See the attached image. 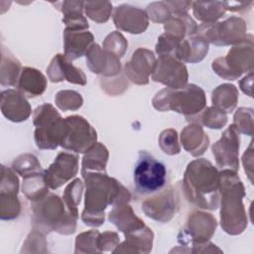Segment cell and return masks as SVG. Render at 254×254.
I'll use <instances>...</instances> for the list:
<instances>
[{
	"label": "cell",
	"mask_w": 254,
	"mask_h": 254,
	"mask_svg": "<svg viewBox=\"0 0 254 254\" xmlns=\"http://www.w3.org/2000/svg\"><path fill=\"white\" fill-rule=\"evenodd\" d=\"M85 201L81 219L85 225L98 227L104 223V210L108 205L128 203L130 191L117 180L106 173H85Z\"/></svg>",
	"instance_id": "obj_1"
},
{
	"label": "cell",
	"mask_w": 254,
	"mask_h": 254,
	"mask_svg": "<svg viewBox=\"0 0 254 254\" xmlns=\"http://www.w3.org/2000/svg\"><path fill=\"white\" fill-rule=\"evenodd\" d=\"M183 187L187 199L203 209H216L219 204V173L206 159L191 161L185 172Z\"/></svg>",
	"instance_id": "obj_2"
},
{
	"label": "cell",
	"mask_w": 254,
	"mask_h": 254,
	"mask_svg": "<svg viewBox=\"0 0 254 254\" xmlns=\"http://www.w3.org/2000/svg\"><path fill=\"white\" fill-rule=\"evenodd\" d=\"M220 193V224L230 234L242 233L247 227V215L242 202L245 189L237 172L223 169L219 173Z\"/></svg>",
	"instance_id": "obj_3"
},
{
	"label": "cell",
	"mask_w": 254,
	"mask_h": 254,
	"mask_svg": "<svg viewBox=\"0 0 254 254\" xmlns=\"http://www.w3.org/2000/svg\"><path fill=\"white\" fill-rule=\"evenodd\" d=\"M64 206V200L54 193H48L43 198L33 201L31 220L34 229L44 233L56 231L64 235L72 234L77 219Z\"/></svg>",
	"instance_id": "obj_4"
},
{
	"label": "cell",
	"mask_w": 254,
	"mask_h": 254,
	"mask_svg": "<svg viewBox=\"0 0 254 254\" xmlns=\"http://www.w3.org/2000/svg\"><path fill=\"white\" fill-rule=\"evenodd\" d=\"M152 103L159 111L174 110L192 118L204 109L206 98L201 87L190 83L180 89H162L156 93Z\"/></svg>",
	"instance_id": "obj_5"
},
{
	"label": "cell",
	"mask_w": 254,
	"mask_h": 254,
	"mask_svg": "<svg viewBox=\"0 0 254 254\" xmlns=\"http://www.w3.org/2000/svg\"><path fill=\"white\" fill-rule=\"evenodd\" d=\"M33 124L36 127L34 138L41 150H55L65 132V119L50 103L38 106L33 114Z\"/></svg>",
	"instance_id": "obj_6"
},
{
	"label": "cell",
	"mask_w": 254,
	"mask_h": 254,
	"mask_svg": "<svg viewBox=\"0 0 254 254\" xmlns=\"http://www.w3.org/2000/svg\"><path fill=\"white\" fill-rule=\"evenodd\" d=\"M216 74L227 80H235L244 72L253 70V37L234 45L225 58H217L212 63Z\"/></svg>",
	"instance_id": "obj_7"
},
{
	"label": "cell",
	"mask_w": 254,
	"mask_h": 254,
	"mask_svg": "<svg viewBox=\"0 0 254 254\" xmlns=\"http://www.w3.org/2000/svg\"><path fill=\"white\" fill-rule=\"evenodd\" d=\"M166 166L146 151H140L133 171V182L139 194L160 191L166 184Z\"/></svg>",
	"instance_id": "obj_8"
},
{
	"label": "cell",
	"mask_w": 254,
	"mask_h": 254,
	"mask_svg": "<svg viewBox=\"0 0 254 254\" xmlns=\"http://www.w3.org/2000/svg\"><path fill=\"white\" fill-rule=\"evenodd\" d=\"M246 24L239 17H230L223 22L202 23L197 27L196 33L208 44L215 46L237 45L248 37Z\"/></svg>",
	"instance_id": "obj_9"
},
{
	"label": "cell",
	"mask_w": 254,
	"mask_h": 254,
	"mask_svg": "<svg viewBox=\"0 0 254 254\" xmlns=\"http://www.w3.org/2000/svg\"><path fill=\"white\" fill-rule=\"evenodd\" d=\"M65 132L60 146L67 151L86 153L96 144L97 133L85 118L79 115H71L64 118Z\"/></svg>",
	"instance_id": "obj_10"
},
{
	"label": "cell",
	"mask_w": 254,
	"mask_h": 254,
	"mask_svg": "<svg viewBox=\"0 0 254 254\" xmlns=\"http://www.w3.org/2000/svg\"><path fill=\"white\" fill-rule=\"evenodd\" d=\"M189 78L186 65L174 56H159L152 71V79L168 88L180 89L187 85Z\"/></svg>",
	"instance_id": "obj_11"
},
{
	"label": "cell",
	"mask_w": 254,
	"mask_h": 254,
	"mask_svg": "<svg viewBox=\"0 0 254 254\" xmlns=\"http://www.w3.org/2000/svg\"><path fill=\"white\" fill-rule=\"evenodd\" d=\"M216 219L210 213L202 211L192 212L187 221V225L182 229L178 240L183 245L189 243L192 245L207 242L216 228Z\"/></svg>",
	"instance_id": "obj_12"
},
{
	"label": "cell",
	"mask_w": 254,
	"mask_h": 254,
	"mask_svg": "<svg viewBox=\"0 0 254 254\" xmlns=\"http://www.w3.org/2000/svg\"><path fill=\"white\" fill-rule=\"evenodd\" d=\"M212 154L218 167L234 172L239 170V132L231 124L221 135V138L212 145Z\"/></svg>",
	"instance_id": "obj_13"
},
{
	"label": "cell",
	"mask_w": 254,
	"mask_h": 254,
	"mask_svg": "<svg viewBox=\"0 0 254 254\" xmlns=\"http://www.w3.org/2000/svg\"><path fill=\"white\" fill-rule=\"evenodd\" d=\"M179 208V196L172 187L159 194L149 197L142 203L145 214L159 222H168L173 218Z\"/></svg>",
	"instance_id": "obj_14"
},
{
	"label": "cell",
	"mask_w": 254,
	"mask_h": 254,
	"mask_svg": "<svg viewBox=\"0 0 254 254\" xmlns=\"http://www.w3.org/2000/svg\"><path fill=\"white\" fill-rule=\"evenodd\" d=\"M78 171V157L72 153L61 152L54 163L44 171L49 189L56 190L75 177Z\"/></svg>",
	"instance_id": "obj_15"
},
{
	"label": "cell",
	"mask_w": 254,
	"mask_h": 254,
	"mask_svg": "<svg viewBox=\"0 0 254 254\" xmlns=\"http://www.w3.org/2000/svg\"><path fill=\"white\" fill-rule=\"evenodd\" d=\"M113 21L117 29L131 34L143 33L149 25L147 12L128 4H122L115 8Z\"/></svg>",
	"instance_id": "obj_16"
},
{
	"label": "cell",
	"mask_w": 254,
	"mask_h": 254,
	"mask_svg": "<svg viewBox=\"0 0 254 254\" xmlns=\"http://www.w3.org/2000/svg\"><path fill=\"white\" fill-rule=\"evenodd\" d=\"M85 55L87 65L93 73L114 76L121 70L119 58L113 53L101 49L98 44H93Z\"/></svg>",
	"instance_id": "obj_17"
},
{
	"label": "cell",
	"mask_w": 254,
	"mask_h": 254,
	"mask_svg": "<svg viewBox=\"0 0 254 254\" xmlns=\"http://www.w3.org/2000/svg\"><path fill=\"white\" fill-rule=\"evenodd\" d=\"M155 64L154 54L147 49L140 48L133 53L132 59L125 64L126 75L136 84H147Z\"/></svg>",
	"instance_id": "obj_18"
},
{
	"label": "cell",
	"mask_w": 254,
	"mask_h": 254,
	"mask_svg": "<svg viewBox=\"0 0 254 254\" xmlns=\"http://www.w3.org/2000/svg\"><path fill=\"white\" fill-rule=\"evenodd\" d=\"M47 73L52 82L67 80L74 84H86V76L84 72L80 68L74 66L65 55H56L50 65L47 67Z\"/></svg>",
	"instance_id": "obj_19"
},
{
	"label": "cell",
	"mask_w": 254,
	"mask_h": 254,
	"mask_svg": "<svg viewBox=\"0 0 254 254\" xmlns=\"http://www.w3.org/2000/svg\"><path fill=\"white\" fill-rule=\"evenodd\" d=\"M0 106L2 114L12 122L26 121L32 113L26 96L16 89H6L1 92Z\"/></svg>",
	"instance_id": "obj_20"
},
{
	"label": "cell",
	"mask_w": 254,
	"mask_h": 254,
	"mask_svg": "<svg viewBox=\"0 0 254 254\" xmlns=\"http://www.w3.org/2000/svg\"><path fill=\"white\" fill-rule=\"evenodd\" d=\"M93 40V35L87 30H71L65 28L64 31L65 57L71 62L82 57L94 44Z\"/></svg>",
	"instance_id": "obj_21"
},
{
	"label": "cell",
	"mask_w": 254,
	"mask_h": 254,
	"mask_svg": "<svg viewBox=\"0 0 254 254\" xmlns=\"http://www.w3.org/2000/svg\"><path fill=\"white\" fill-rule=\"evenodd\" d=\"M125 241L113 250L117 252H135V253H149L152 250L154 233L148 226L135 229L125 234Z\"/></svg>",
	"instance_id": "obj_22"
},
{
	"label": "cell",
	"mask_w": 254,
	"mask_h": 254,
	"mask_svg": "<svg viewBox=\"0 0 254 254\" xmlns=\"http://www.w3.org/2000/svg\"><path fill=\"white\" fill-rule=\"evenodd\" d=\"M207 52L208 43L197 34H193L180 42L176 58L186 63L194 64L202 61Z\"/></svg>",
	"instance_id": "obj_23"
},
{
	"label": "cell",
	"mask_w": 254,
	"mask_h": 254,
	"mask_svg": "<svg viewBox=\"0 0 254 254\" xmlns=\"http://www.w3.org/2000/svg\"><path fill=\"white\" fill-rule=\"evenodd\" d=\"M18 90L26 97L32 98L44 93L47 88V78L34 67H23L17 82Z\"/></svg>",
	"instance_id": "obj_24"
},
{
	"label": "cell",
	"mask_w": 254,
	"mask_h": 254,
	"mask_svg": "<svg viewBox=\"0 0 254 254\" xmlns=\"http://www.w3.org/2000/svg\"><path fill=\"white\" fill-rule=\"evenodd\" d=\"M181 141L184 148L194 157L202 155L209 145L208 136L197 123H191L183 129Z\"/></svg>",
	"instance_id": "obj_25"
},
{
	"label": "cell",
	"mask_w": 254,
	"mask_h": 254,
	"mask_svg": "<svg viewBox=\"0 0 254 254\" xmlns=\"http://www.w3.org/2000/svg\"><path fill=\"white\" fill-rule=\"evenodd\" d=\"M108 219L118 228V230L122 231L124 235L145 226L144 221L134 213L132 207L128 203L113 206L108 214Z\"/></svg>",
	"instance_id": "obj_26"
},
{
	"label": "cell",
	"mask_w": 254,
	"mask_h": 254,
	"mask_svg": "<svg viewBox=\"0 0 254 254\" xmlns=\"http://www.w3.org/2000/svg\"><path fill=\"white\" fill-rule=\"evenodd\" d=\"M62 7L59 8L64 13L63 22L65 28L71 30H86L88 29V22L82 15L84 9V2L82 1H64L60 3Z\"/></svg>",
	"instance_id": "obj_27"
},
{
	"label": "cell",
	"mask_w": 254,
	"mask_h": 254,
	"mask_svg": "<svg viewBox=\"0 0 254 254\" xmlns=\"http://www.w3.org/2000/svg\"><path fill=\"white\" fill-rule=\"evenodd\" d=\"M108 150L101 143L94 144L83 156L81 162V175L85 173H106Z\"/></svg>",
	"instance_id": "obj_28"
},
{
	"label": "cell",
	"mask_w": 254,
	"mask_h": 254,
	"mask_svg": "<svg viewBox=\"0 0 254 254\" xmlns=\"http://www.w3.org/2000/svg\"><path fill=\"white\" fill-rule=\"evenodd\" d=\"M211 100L214 107L223 110L225 113L232 112L238 101V90L233 84H221L212 91Z\"/></svg>",
	"instance_id": "obj_29"
},
{
	"label": "cell",
	"mask_w": 254,
	"mask_h": 254,
	"mask_svg": "<svg viewBox=\"0 0 254 254\" xmlns=\"http://www.w3.org/2000/svg\"><path fill=\"white\" fill-rule=\"evenodd\" d=\"M192 13L194 17L203 23H214L225 13L224 2L220 1H196L192 2Z\"/></svg>",
	"instance_id": "obj_30"
},
{
	"label": "cell",
	"mask_w": 254,
	"mask_h": 254,
	"mask_svg": "<svg viewBox=\"0 0 254 254\" xmlns=\"http://www.w3.org/2000/svg\"><path fill=\"white\" fill-rule=\"evenodd\" d=\"M20 62L2 46V60H1V84L14 86L17 84L21 73Z\"/></svg>",
	"instance_id": "obj_31"
},
{
	"label": "cell",
	"mask_w": 254,
	"mask_h": 254,
	"mask_svg": "<svg viewBox=\"0 0 254 254\" xmlns=\"http://www.w3.org/2000/svg\"><path fill=\"white\" fill-rule=\"evenodd\" d=\"M22 189L25 195L32 201L39 200L49 193L44 173L24 178Z\"/></svg>",
	"instance_id": "obj_32"
},
{
	"label": "cell",
	"mask_w": 254,
	"mask_h": 254,
	"mask_svg": "<svg viewBox=\"0 0 254 254\" xmlns=\"http://www.w3.org/2000/svg\"><path fill=\"white\" fill-rule=\"evenodd\" d=\"M83 190V183L79 179L73 180L64 189L63 200L67 210L77 219L78 218V204Z\"/></svg>",
	"instance_id": "obj_33"
},
{
	"label": "cell",
	"mask_w": 254,
	"mask_h": 254,
	"mask_svg": "<svg viewBox=\"0 0 254 254\" xmlns=\"http://www.w3.org/2000/svg\"><path fill=\"white\" fill-rule=\"evenodd\" d=\"M12 169L24 178L44 173L38 159L32 154H23L12 163Z\"/></svg>",
	"instance_id": "obj_34"
},
{
	"label": "cell",
	"mask_w": 254,
	"mask_h": 254,
	"mask_svg": "<svg viewBox=\"0 0 254 254\" xmlns=\"http://www.w3.org/2000/svg\"><path fill=\"white\" fill-rule=\"evenodd\" d=\"M21 204L17 193L0 192V217L3 220H10L18 217Z\"/></svg>",
	"instance_id": "obj_35"
},
{
	"label": "cell",
	"mask_w": 254,
	"mask_h": 254,
	"mask_svg": "<svg viewBox=\"0 0 254 254\" xmlns=\"http://www.w3.org/2000/svg\"><path fill=\"white\" fill-rule=\"evenodd\" d=\"M84 11L88 18L97 23H105L108 21L111 12L112 4L109 2L88 1L84 2Z\"/></svg>",
	"instance_id": "obj_36"
},
{
	"label": "cell",
	"mask_w": 254,
	"mask_h": 254,
	"mask_svg": "<svg viewBox=\"0 0 254 254\" xmlns=\"http://www.w3.org/2000/svg\"><path fill=\"white\" fill-rule=\"evenodd\" d=\"M57 106L64 110H76L82 105V97L80 93L74 90H61L55 97Z\"/></svg>",
	"instance_id": "obj_37"
},
{
	"label": "cell",
	"mask_w": 254,
	"mask_h": 254,
	"mask_svg": "<svg viewBox=\"0 0 254 254\" xmlns=\"http://www.w3.org/2000/svg\"><path fill=\"white\" fill-rule=\"evenodd\" d=\"M98 230H89L82 232L76 236L74 253H96L97 249V236Z\"/></svg>",
	"instance_id": "obj_38"
},
{
	"label": "cell",
	"mask_w": 254,
	"mask_h": 254,
	"mask_svg": "<svg viewBox=\"0 0 254 254\" xmlns=\"http://www.w3.org/2000/svg\"><path fill=\"white\" fill-rule=\"evenodd\" d=\"M201 123L210 129H220L227 122L226 113L214 106L206 108L201 114Z\"/></svg>",
	"instance_id": "obj_39"
},
{
	"label": "cell",
	"mask_w": 254,
	"mask_h": 254,
	"mask_svg": "<svg viewBox=\"0 0 254 254\" xmlns=\"http://www.w3.org/2000/svg\"><path fill=\"white\" fill-rule=\"evenodd\" d=\"M233 125L238 132L252 136L253 134V109L240 107L234 114Z\"/></svg>",
	"instance_id": "obj_40"
},
{
	"label": "cell",
	"mask_w": 254,
	"mask_h": 254,
	"mask_svg": "<svg viewBox=\"0 0 254 254\" xmlns=\"http://www.w3.org/2000/svg\"><path fill=\"white\" fill-rule=\"evenodd\" d=\"M159 144L164 153L168 155H176L181 151L178 142V133L175 129L169 128L164 130L159 137Z\"/></svg>",
	"instance_id": "obj_41"
},
{
	"label": "cell",
	"mask_w": 254,
	"mask_h": 254,
	"mask_svg": "<svg viewBox=\"0 0 254 254\" xmlns=\"http://www.w3.org/2000/svg\"><path fill=\"white\" fill-rule=\"evenodd\" d=\"M182 40L170 34H163L159 37L158 43L156 45V53L159 56H174L176 57L179 44Z\"/></svg>",
	"instance_id": "obj_42"
},
{
	"label": "cell",
	"mask_w": 254,
	"mask_h": 254,
	"mask_svg": "<svg viewBox=\"0 0 254 254\" xmlns=\"http://www.w3.org/2000/svg\"><path fill=\"white\" fill-rule=\"evenodd\" d=\"M127 45L128 44L122 34L115 31L105 38V41L103 43V49L113 53L120 59L124 55Z\"/></svg>",
	"instance_id": "obj_43"
},
{
	"label": "cell",
	"mask_w": 254,
	"mask_h": 254,
	"mask_svg": "<svg viewBox=\"0 0 254 254\" xmlns=\"http://www.w3.org/2000/svg\"><path fill=\"white\" fill-rule=\"evenodd\" d=\"M148 18H151L153 22H167L172 16L171 11L165 2H154L148 6L147 9Z\"/></svg>",
	"instance_id": "obj_44"
},
{
	"label": "cell",
	"mask_w": 254,
	"mask_h": 254,
	"mask_svg": "<svg viewBox=\"0 0 254 254\" xmlns=\"http://www.w3.org/2000/svg\"><path fill=\"white\" fill-rule=\"evenodd\" d=\"M120 243L118 234L116 232L105 231L103 233H99L97 236V249L98 252H113L114 248Z\"/></svg>",
	"instance_id": "obj_45"
},
{
	"label": "cell",
	"mask_w": 254,
	"mask_h": 254,
	"mask_svg": "<svg viewBox=\"0 0 254 254\" xmlns=\"http://www.w3.org/2000/svg\"><path fill=\"white\" fill-rule=\"evenodd\" d=\"M165 3L172 14H188L192 6L191 1H167Z\"/></svg>",
	"instance_id": "obj_46"
},
{
	"label": "cell",
	"mask_w": 254,
	"mask_h": 254,
	"mask_svg": "<svg viewBox=\"0 0 254 254\" xmlns=\"http://www.w3.org/2000/svg\"><path fill=\"white\" fill-rule=\"evenodd\" d=\"M252 143L253 141H251V144L248 148V150L243 154V165H244V170L250 180V182L252 183L253 180H252V176H253V173H252V162H253V148H252Z\"/></svg>",
	"instance_id": "obj_47"
},
{
	"label": "cell",
	"mask_w": 254,
	"mask_h": 254,
	"mask_svg": "<svg viewBox=\"0 0 254 254\" xmlns=\"http://www.w3.org/2000/svg\"><path fill=\"white\" fill-rule=\"evenodd\" d=\"M252 4H253L252 1H250V2H228V1H224L225 10H229V11H232V12L245 11L246 8L249 9L248 7L251 6Z\"/></svg>",
	"instance_id": "obj_48"
},
{
	"label": "cell",
	"mask_w": 254,
	"mask_h": 254,
	"mask_svg": "<svg viewBox=\"0 0 254 254\" xmlns=\"http://www.w3.org/2000/svg\"><path fill=\"white\" fill-rule=\"evenodd\" d=\"M252 77H253V72H249V74L246 75L240 81L241 90L250 97L252 96Z\"/></svg>",
	"instance_id": "obj_49"
}]
</instances>
